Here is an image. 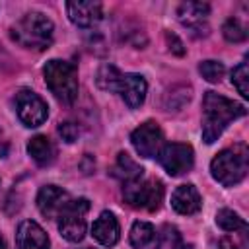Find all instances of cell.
<instances>
[{
  "label": "cell",
  "instance_id": "obj_5",
  "mask_svg": "<svg viewBox=\"0 0 249 249\" xmlns=\"http://www.w3.org/2000/svg\"><path fill=\"white\" fill-rule=\"evenodd\" d=\"M123 196L126 204L140 210H158L163 200V185L158 179H136L132 183H124Z\"/></svg>",
  "mask_w": 249,
  "mask_h": 249
},
{
  "label": "cell",
  "instance_id": "obj_20",
  "mask_svg": "<svg viewBox=\"0 0 249 249\" xmlns=\"http://www.w3.org/2000/svg\"><path fill=\"white\" fill-rule=\"evenodd\" d=\"M216 224L224 231H241V230H247L245 220L239 218V214H235L230 208H222V210L216 212Z\"/></svg>",
  "mask_w": 249,
  "mask_h": 249
},
{
  "label": "cell",
  "instance_id": "obj_31",
  "mask_svg": "<svg viewBox=\"0 0 249 249\" xmlns=\"http://www.w3.org/2000/svg\"><path fill=\"white\" fill-rule=\"evenodd\" d=\"M0 249H6V243H4V239H2V235H0Z\"/></svg>",
  "mask_w": 249,
  "mask_h": 249
},
{
  "label": "cell",
  "instance_id": "obj_7",
  "mask_svg": "<svg viewBox=\"0 0 249 249\" xmlns=\"http://www.w3.org/2000/svg\"><path fill=\"white\" fill-rule=\"evenodd\" d=\"M158 160H160L161 167L171 177H177V175H183V173H187V171L193 169L195 152H193V148L189 144L173 142V144L161 146V150L158 154Z\"/></svg>",
  "mask_w": 249,
  "mask_h": 249
},
{
  "label": "cell",
  "instance_id": "obj_29",
  "mask_svg": "<svg viewBox=\"0 0 249 249\" xmlns=\"http://www.w3.org/2000/svg\"><path fill=\"white\" fill-rule=\"evenodd\" d=\"M165 230H167V233H173V239H175V241H173V247H175V245H179V237H177L175 228H169V226H167ZM167 241H169V245H171V235H167Z\"/></svg>",
  "mask_w": 249,
  "mask_h": 249
},
{
  "label": "cell",
  "instance_id": "obj_28",
  "mask_svg": "<svg viewBox=\"0 0 249 249\" xmlns=\"http://www.w3.org/2000/svg\"><path fill=\"white\" fill-rule=\"evenodd\" d=\"M165 37H167V41H169V49H171L175 54H183V53H185V49H183V43L177 39V35H173V33H167Z\"/></svg>",
  "mask_w": 249,
  "mask_h": 249
},
{
  "label": "cell",
  "instance_id": "obj_1",
  "mask_svg": "<svg viewBox=\"0 0 249 249\" xmlns=\"http://www.w3.org/2000/svg\"><path fill=\"white\" fill-rule=\"evenodd\" d=\"M243 115H245L243 105L216 91H206L202 97V140L206 144L216 142L220 134L226 130V126Z\"/></svg>",
  "mask_w": 249,
  "mask_h": 249
},
{
  "label": "cell",
  "instance_id": "obj_2",
  "mask_svg": "<svg viewBox=\"0 0 249 249\" xmlns=\"http://www.w3.org/2000/svg\"><path fill=\"white\" fill-rule=\"evenodd\" d=\"M53 33H54L53 21L41 12L25 14L10 29V35L18 45L25 49H33V51L49 49V45L53 43Z\"/></svg>",
  "mask_w": 249,
  "mask_h": 249
},
{
  "label": "cell",
  "instance_id": "obj_15",
  "mask_svg": "<svg viewBox=\"0 0 249 249\" xmlns=\"http://www.w3.org/2000/svg\"><path fill=\"white\" fill-rule=\"evenodd\" d=\"M91 235L105 247H113L119 241V222L113 212H101L91 226Z\"/></svg>",
  "mask_w": 249,
  "mask_h": 249
},
{
  "label": "cell",
  "instance_id": "obj_30",
  "mask_svg": "<svg viewBox=\"0 0 249 249\" xmlns=\"http://www.w3.org/2000/svg\"><path fill=\"white\" fill-rule=\"evenodd\" d=\"M173 249H193V245H189V243H179V245H175Z\"/></svg>",
  "mask_w": 249,
  "mask_h": 249
},
{
  "label": "cell",
  "instance_id": "obj_24",
  "mask_svg": "<svg viewBox=\"0 0 249 249\" xmlns=\"http://www.w3.org/2000/svg\"><path fill=\"white\" fill-rule=\"evenodd\" d=\"M222 33H224V37H226L230 43H241V41L247 39V31H245V27L241 25V21H239L237 18L226 19V23H224V27H222Z\"/></svg>",
  "mask_w": 249,
  "mask_h": 249
},
{
  "label": "cell",
  "instance_id": "obj_22",
  "mask_svg": "<svg viewBox=\"0 0 249 249\" xmlns=\"http://www.w3.org/2000/svg\"><path fill=\"white\" fill-rule=\"evenodd\" d=\"M189 99H191V88H187V86H177V88H173L171 91L165 93L163 105H165L167 111H173V109H181Z\"/></svg>",
  "mask_w": 249,
  "mask_h": 249
},
{
  "label": "cell",
  "instance_id": "obj_25",
  "mask_svg": "<svg viewBox=\"0 0 249 249\" xmlns=\"http://www.w3.org/2000/svg\"><path fill=\"white\" fill-rule=\"evenodd\" d=\"M231 82L237 88V91L241 93V97H249V68L247 62H239L233 72H231Z\"/></svg>",
  "mask_w": 249,
  "mask_h": 249
},
{
  "label": "cell",
  "instance_id": "obj_19",
  "mask_svg": "<svg viewBox=\"0 0 249 249\" xmlns=\"http://www.w3.org/2000/svg\"><path fill=\"white\" fill-rule=\"evenodd\" d=\"M27 152L35 160V163H39V165H49L54 160V146L43 134H37L27 142Z\"/></svg>",
  "mask_w": 249,
  "mask_h": 249
},
{
  "label": "cell",
  "instance_id": "obj_27",
  "mask_svg": "<svg viewBox=\"0 0 249 249\" xmlns=\"http://www.w3.org/2000/svg\"><path fill=\"white\" fill-rule=\"evenodd\" d=\"M58 134L62 136V140L64 142H74L76 138H78V134H80V128H78V124L76 123H70V121H66V123H60L58 124Z\"/></svg>",
  "mask_w": 249,
  "mask_h": 249
},
{
  "label": "cell",
  "instance_id": "obj_23",
  "mask_svg": "<svg viewBox=\"0 0 249 249\" xmlns=\"http://www.w3.org/2000/svg\"><path fill=\"white\" fill-rule=\"evenodd\" d=\"M198 70H200L202 78L206 82H210V84H218L224 78V74H226L224 64L218 62V60H202L200 66H198Z\"/></svg>",
  "mask_w": 249,
  "mask_h": 249
},
{
  "label": "cell",
  "instance_id": "obj_17",
  "mask_svg": "<svg viewBox=\"0 0 249 249\" xmlns=\"http://www.w3.org/2000/svg\"><path fill=\"white\" fill-rule=\"evenodd\" d=\"M130 243L134 249H160L161 239L152 224L138 220L130 228Z\"/></svg>",
  "mask_w": 249,
  "mask_h": 249
},
{
  "label": "cell",
  "instance_id": "obj_11",
  "mask_svg": "<svg viewBox=\"0 0 249 249\" xmlns=\"http://www.w3.org/2000/svg\"><path fill=\"white\" fill-rule=\"evenodd\" d=\"M72 196L56 185H45L37 195V206L45 218H58L68 208Z\"/></svg>",
  "mask_w": 249,
  "mask_h": 249
},
{
  "label": "cell",
  "instance_id": "obj_21",
  "mask_svg": "<svg viewBox=\"0 0 249 249\" xmlns=\"http://www.w3.org/2000/svg\"><path fill=\"white\" fill-rule=\"evenodd\" d=\"M121 74H123V72H119L113 64H105V66H101V68H99L95 82H97V86H99L101 89L115 91V89H117V82H119Z\"/></svg>",
  "mask_w": 249,
  "mask_h": 249
},
{
  "label": "cell",
  "instance_id": "obj_10",
  "mask_svg": "<svg viewBox=\"0 0 249 249\" xmlns=\"http://www.w3.org/2000/svg\"><path fill=\"white\" fill-rule=\"evenodd\" d=\"M208 14L210 6L206 2H183L177 8V18L181 25L196 37L208 33Z\"/></svg>",
  "mask_w": 249,
  "mask_h": 249
},
{
  "label": "cell",
  "instance_id": "obj_18",
  "mask_svg": "<svg viewBox=\"0 0 249 249\" xmlns=\"http://www.w3.org/2000/svg\"><path fill=\"white\" fill-rule=\"evenodd\" d=\"M117 179H121L123 183H132L136 179H140L144 175V169L126 154V152H121L115 160V165H113V171H111Z\"/></svg>",
  "mask_w": 249,
  "mask_h": 249
},
{
  "label": "cell",
  "instance_id": "obj_13",
  "mask_svg": "<svg viewBox=\"0 0 249 249\" xmlns=\"http://www.w3.org/2000/svg\"><path fill=\"white\" fill-rule=\"evenodd\" d=\"M66 12H68L70 21L78 27H93L101 19L99 2H68Z\"/></svg>",
  "mask_w": 249,
  "mask_h": 249
},
{
  "label": "cell",
  "instance_id": "obj_6",
  "mask_svg": "<svg viewBox=\"0 0 249 249\" xmlns=\"http://www.w3.org/2000/svg\"><path fill=\"white\" fill-rule=\"evenodd\" d=\"M89 210L88 198H72L68 208L58 216V231L64 239L78 243L86 235V212Z\"/></svg>",
  "mask_w": 249,
  "mask_h": 249
},
{
  "label": "cell",
  "instance_id": "obj_8",
  "mask_svg": "<svg viewBox=\"0 0 249 249\" xmlns=\"http://www.w3.org/2000/svg\"><path fill=\"white\" fill-rule=\"evenodd\" d=\"M16 113L25 126H39L47 121V103L31 89H19L14 97Z\"/></svg>",
  "mask_w": 249,
  "mask_h": 249
},
{
  "label": "cell",
  "instance_id": "obj_14",
  "mask_svg": "<svg viewBox=\"0 0 249 249\" xmlns=\"http://www.w3.org/2000/svg\"><path fill=\"white\" fill-rule=\"evenodd\" d=\"M16 241L18 249H49V237L45 230L33 220H25L19 224Z\"/></svg>",
  "mask_w": 249,
  "mask_h": 249
},
{
  "label": "cell",
  "instance_id": "obj_9",
  "mask_svg": "<svg viewBox=\"0 0 249 249\" xmlns=\"http://www.w3.org/2000/svg\"><path fill=\"white\" fill-rule=\"evenodd\" d=\"M130 142L142 158H156L163 146V132L158 123L146 121L138 128L132 130Z\"/></svg>",
  "mask_w": 249,
  "mask_h": 249
},
{
  "label": "cell",
  "instance_id": "obj_26",
  "mask_svg": "<svg viewBox=\"0 0 249 249\" xmlns=\"http://www.w3.org/2000/svg\"><path fill=\"white\" fill-rule=\"evenodd\" d=\"M218 249H247V230L230 231V235H224L220 239Z\"/></svg>",
  "mask_w": 249,
  "mask_h": 249
},
{
  "label": "cell",
  "instance_id": "obj_12",
  "mask_svg": "<svg viewBox=\"0 0 249 249\" xmlns=\"http://www.w3.org/2000/svg\"><path fill=\"white\" fill-rule=\"evenodd\" d=\"M117 93H121V97L124 99V103L130 109H136L144 103L146 99V91H148V84L140 74H121L119 82H117Z\"/></svg>",
  "mask_w": 249,
  "mask_h": 249
},
{
  "label": "cell",
  "instance_id": "obj_3",
  "mask_svg": "<svg viewBox=\"0 0 249 249\" xmlns=\"http://www.w3.org/2000/svg\"><path fill=\"white\" fill-rule=\"evenodd\" d=\"M43 76H45L47 88L53 91V95L60 103L70 105L76 101V97H78V72H76L74 64L66 62V60L53 58L45 64Z\"/></svg>",
  "mask_w": 249,
  "mask_h": 249
},
{
  "label": "cell",
  "instance_id": "obj_16",
  "mask_svg": "<svg viewBox=\"0 0 249 249\" xmlns=\"http://www.w3.org/2000/svg\"><path fill=\"white\" fill-rule=\"evenodd\" d=\"M200 195L195 189V185H181L173 191L171 195V206L175 208V212L191 216L196 214L200 210Z\"/></svg>",
  "mask_w": 249,
  "mask_h": 249
},
{
  "label": "cell",
  "instance_id": "obj_4",
  "mask_svg": "<svg viewBox=\"0 0 249 249\" xmlns=\"http://www.w3.org/2000/svg\"><path fill=\"white\" fill-rule=\"evenodd\" d=\"M212 177L224 185L233 187L247 175V150L243 144H237L233 148L222 150L210 163Z\"/></svg>",
  "mask_w": 249,
  "mask_h": 249
}]
</instances>
